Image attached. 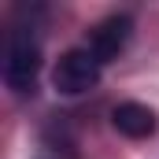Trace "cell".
<instances>
[{"label":"cell","mask_w":159,"mask_h":159,"mask_svg":"<svg viewBox=\"0 0 159 159\" xmlns=\"http://www.w3.org/2000/svg\"><path fill=\"white\" fill-rule=\"evenodd\" d=\"M104 74V63L85 48H67L59 59H56V67H52V85H56V93H63V96H81V93H89V89H96V81Z\"/></svg>","instance_id":"7a4b0ae2"},{"label":"cell","mask_w":159,"mask_h":159,"mask_svg":"<svg viewBox=\"0 0 159 159\" xmlns=\"http://www.w3.org/2000/svg\"><path fill=\"white\" fill-rule=\"evenodd\" d=\"M111 126L119 129L122 137H129V141H144V137H152L159 129V119H156V111H152L148 104L126 100V104H119V107L111 111Z\"/></svg>","instance_id":"277c9868"},{"label":"cell","mask_w":159,"mask_h":159,"mask_svg":"<svg viewBox=\"0 0 159 159\" xmlns=\"http://www.w3.org/2000/svg\"><path fill=\"white\" fill-rule=\"evenodd\" d=\"M41 74V37L34 22H19L7 37V56H4V81L15 96H30L37 89Z\"/></svg>","instance_id":"6da1fadb"},{"label":"cell","mask_w":159,"mask_h":159,"mask_svg":"<svg viewBox=\"0 0 159 159\" xmlns=\"http://www.w3.org/2000/svg\"><path fill=\"white\" fill-rule=\"evenodd\" d=\"M129 37H133V19H129V15H107V19H100V22L89 30L85 48H89L100 63H111V59L122 56V48L129 44Z\"/></svg>","instance_id":"3957f363"}]
</instances>
